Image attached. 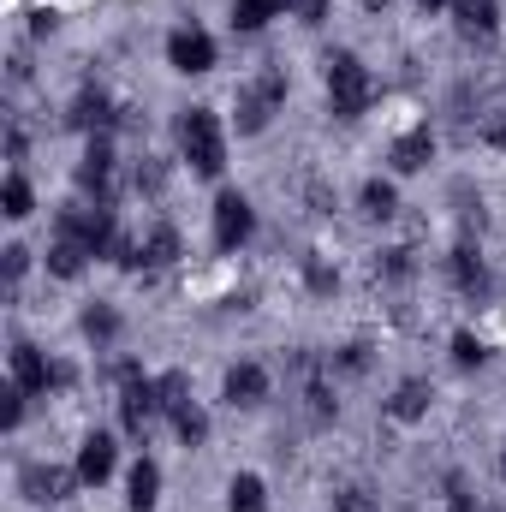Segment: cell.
<instances>
[{"label":"cell","instance_id":"obj_26","mask_svg":"<svg viewBox=\"0 0 506 512\" xmlns=\"http://www.w3.org/2000/svg\"><path fill=\"white\" fill-rule=\"evenodd\" d=\"M292 18L298 24H322L328 18V0H292Z\"/></svg>","mask_w":506,"mask_h":512},{"label":"cell","instance_id":"obj_18","mask_svg":"<svg viewBox=\"0 0 506 512\" xmlns=\"http://www.w3.org/2000/svg\"><path fill=\"white\" fill-rule=\"evenodd\" d=\"M84 334L108 346V340L120 334V310H114V304H90V310H84Z\"/></svg>","mask_w":506,"mask_h":512},{"label":"cell","instance_id":"obj_4","mask_svg":"<svg viewBox=\"0 0 506 512\" xmlns=\"http://www.w3.org/2000/svg\"><path fill=\"white\" fill-rule=\"evenodd\" d=\"M256 227V209L245 191H221L215 197V251H239L245 239H251Z\"/></svg>","mask_w":506,"mask_h":512},{"label":"cell","instance_id":"obj_17","mask_svg":"<svg viewBox=\"0 0 506 512\" xmlns=\"http://www.w3.org/2000/svg\"><path fill=\"white\" fill-rule=\"evenodd\" d=\"M227 512H268V495H262V477H233V489H227Z\"/></svg>","mask_w":506,"mask_h":512},{"label":"cell","instance_id":"obj_13","mask_svg":"<svg viewBox=\"0 0 506 512\" xmlns=\"http://www.w3.org/2000/svg\"><path fill=\"white\" fill-rule=\"evenodd\" d=\"M292 0H233V30H262L268 18H286Z\"/></svg>","mask_w":506,"mask_h":512},{"label":"cell","instance_id":"obj_22","mask_svg":"<svg viewBox=\"0 0 506 512\" xmlns=\"http://www.w3.org/2000/svg\"><path fill=\"white\" fill-rule=\"evenodd\" d=\"M483 358H489V352H483V340H477V334H465V328H459V334H453V364H459V370H477V364H483Z\"/></svg>","mask_w":506,"mask_h":512},{"label":"cell","instance_id":"obj_8","mask_svg":"<svg viewBox=\"0 0 506 512\" xmlns=\"http://www.w3.org/2000/svg\"><path fill=\"white\" fill-rule=\"evenodd\" d=\"M268 120H274V102H268L256 84H245V90L233 96V126L245 131V137H256V131L268 126Z\"/></svg>","mask_w":506,"mask_h":512},{"label":"cell","instance_id":"obj_28","mask_svg":"<svg viewBox=\"0 0 506 512\" xmlns=\"http://www.w3.org/2000/svg\"><path fill=\"white\" fill-rule=\"evenodd\" d=\"M24 268H30V251H24V245H12V251H6V280H18Z\"/></svg>","mask_w":506,"mask_h":512},{"label":"cell","instance_id":"obj_29","mask_svg":"<svg viewBox=\"0 0 506 512\" xmlns=\"http://www.w3.org/2000/svg\"><path fill=\"white\" fill-rule=\"evenodd\" d=\"M381 268H387L393 280H405V274H411V251H387V262H381Z\"/></svg>","mask_w":506,"mask_h":512},{"label":"cell","instance_id":"obj_15","mask_svg":"<svg viewBox=\"0 0 506 512\" xmlns=\"http://www.w3.org/2000/svg\"><path fill=\"white\" fill-rule=\"evenodd\" d=\"M84 262H90V251L72 245V239H54V245H48V274H60V280H78Z\"/></svg>","mask_w":506,"mask_h":512},{"label":"cell","instance_id":"obj_21","mask_svg":"<svg viewBox=\"0 0 506 512\" xmlns=\"http://www.w3.org/2000/svg\"><path fill=\"white\" fill-rule=\"evenodd\" d=\"M155 393H161V411H185V405H191V376H179V370H173V376H161V382H155Z\"/></svg>","mask_w":506,"mask_h":512},{"label":"cell","instance_id":"obj_20","mask_svg":"<svg viewBox=\"0 0 506 512\" xmlns=\"http://www.w3.org/2000/svg\"><path fill=\"white\" fill-rule=\"evenodd\" d=\"M173 429H179V441H185V447H203V441H209V417H203L197 405L173 411Z\"/></svg>","mask_w":506,"mask_h":512},{"label":"cell","instance_id":"obj_19","mask_svg":"<svg viewBox=\"0 0 506 512\" xmlns=\"http://www.w3.org/2000/svg\"><path fill=\"white\" fill-rule=\"evenodd\" d=\"M364 215H376V221L399 215V191H393L387 179H370V185H364Z\"/></svg>","mask_w":506,"mask_h":512},{"label":"cell","instance_id":"obj_2","mask_svg":"<svg viewBox=\"0 0 506 512\" xmlns=\"http://www.w3.org/2000/svg\"><path fill=\"white\" fill-rule=\"evenodd\" d=\"M179 149H185V161H191L203 179H215V173L227 167V137H221L215 108H191V114H185V126H179Z\"/></svg>","mask_w":506,"mask_h":512},{"label":"cell","instance_id":"obj_30","mask_svg":"<svg viewBox=\"0 0 506 512\" xmlns=\"http://www.w3.org/2000/svg\"><path fill=\"white\" fill-rule=\"evenodd\" d=\"M417 6H423V12H441V6H447V0H417Z\"/></svg>","mask_w":506,"mask_h":512},{"label":"cell","instance_id":"obj_5","mask_svg":"<svg viewBox=\"0 0 506 512\" xmlns=\"http://www.w3.org/2000/svg\"><path fill=\"white\" fill-rule=\"evenodd\" d=\"M262 399H268V370H262V364H251V358H245V364H233V370H227V405L256 411Z\"/></svg>","mask_w":506,"mask_h":512},{"label":"cell","instance_id":"obj_24","mask_svg":"<svg viewBox=\"0 0 506 512\" xmlns=\"http://www.w3.org/2000/svg\"><path fill=\"white\" fill-rule=\"evenodd\" d=\"M304 286H310L316 298H328L340 280H334V268H328V262H304Z\"/></svg>","mask_w":506,"mask_h":512},{"label":"cell","instance_id":"obj_1","mask_svg":"<svg viewBox=\"0 0 506 512\" xmlns=\"http://www.w3.org/2000/svg\"><path fill=\"white\" fill-rule=\"evenodd\" d=\"M328 102H334V120H364L370 102H376V78L358 54H334L328 60Z\"/></svg>","mask_w":506,"mask_h":512},{"label":"cell","instance_id":"obj_27","mask_svg":"<svg viewBox=\"0 0 506 512\" xmlns=\"http://www.w3.org/2000/svg\"><path fill=\"white\" fill-rule=\"evenodd\" d=\"M334 512H376V501L364 489H346V495H334Z\"/></svg>","mask_w":506,"mask_h":512},{"label":"cell","instance_id":"obj_10","mask_svg":"<svg viewBox=\"0 0 506 512\" xmlns=\"http://www.w3.org/2000/svg\"><path fill=\"white\" fill-rule=\"evenodd\" d=\"M387 161H393L399 173H423V167L435 161V137H429V131H405V137L393 143V155H387Z\"/></svg>","mask_w":506,"mask_h":512},{"label":"cell","instance_id":"obj_3","mask_svg":"<svg viewBox=\"0 0 506 512\" xmlns=\"http://www.w3.org/2000/svg\"><path fill=\"white\" fill-rule=\"evenodd\" d=\"M167 66H173V72H185V78L215 72V36H209V30H197V24L173 30V36H167Z\"/></svg>","mask_w":506,"mask_h":512},{"label":"cell","instance_id":"obj_7","mask_svg":"<svg viewBox=\"0 0 506 512\" xmlns=\"http://www.w3.org/2000/svg\"><path fill=\"white\" fill-rule=\"evenodd\" d=\"M78 477H84L90 489H102V483L114 477V435H84V447H78Z\"/></svg>","mask_w":506,"mask_h":512},{"label":"cell","instance_id":"obj_14","mask_svg":"<svg viewBox=\"0 0 506 512\" xmlns=\"http://www.w3.org/2000/svg\"><path fill=\"white\" fill-rule=\"evenodd\" d=\"M179 227H155L149 239H143V268H173L179 262Z\"/></svg>","mask_w":506,"mask_h":512},{"label":"cell","instance_id":"obj_23","mask_svg":"<svg viewBox=\"0 0 506 512\" xmlns=\"http://www.w3.org/2000/svg\"><path fill=\"white\" fill-rule=\"evenodd\" d=\"M304 399H310V411H316V417H334V387L322 382L316 370H310V382H304Z\"/></svg>","mask_w":506,"mask_h":512},{"label":"cell","instance_id":"obj_11","mask_svg":"<svg viewBox=\"0 0 506 512\" xmlns=\"http://www.w3.org/2000/svg\"><path fill=\"white\" fill-rule=\"evenodd\" d=\"M126 489H131V512H155V501H161V465L155 459H137Z\"/></svg>","mask_w":506,"mask_h":512},{"label":"cell","instance_id":"obj_31","mask_svg":"<svg viewBox=\"0 0 506 512\" xmlns=\"http://www.w3.org/2000/svg\"><path fill=\"white\" fill-rule=\"evenodd\" d=\"M364 6H370V12H387V0H364Z\"/></svg>","mask_w":506,"mask_h":512},{"label":"cell","instance_id":"obj_12","mask_svg":"<svg viewBox=\"0 0 506 512\" xmlns=\"http://www.w3.org/2000/svg\"><path fill=\"white\" fill-rule=\"evenodd\" d=\"M453 18H459L471 36H495V30H501V0H453Z\"/></svg>","mask_w":506,"mask_h":512},{"label":"cell","instance_id":"obj_9","mask_svg":"<svg viewBox=\"0 0 506 512\" xmlns=\"http://www.w3.org/2000/svg\"><path fill=\"white\" fill-rule=\"evenodd\" d=\"M429 382H399L393 387V399H387V417L393 423H417V417H429Z\"/></svg>","mask_w":506,"mask_h":512},{"label":"cell","instance_id":"obj_16","mask_svg":"<svg viewBox=\"0 0 506 512\" xmlns=\"http://www.w3.org/2000/svg\"><path fill=\"white\" fill-rule=\"evenodd\" d=\"M0 209H6V221H24V215L36 209V197H30V179H24V173H6V185H0Z\"/></svg>","mask_w":506,"mask_h":512},{"label":"cell","instance_id":"obj_6","mask_svg":"<svg viewBox=\"0 0 506 512\" xmlns=\"http://www.w3.org/2000/svg\"><path fill=\"white\" fill-rule=\"evenodd\" d=\"M12 382L24 387V393H48V387H54V364H48L30 340H18V346H12Z\"/></svg>","mask_w":506,"mask_h":512},{"label":"cell","instance_id":"obj_25","mask_svg":"<svg viewBox=\"0 0 506 512\" xmlns=\"http://www.w3.org/2000/svg\"><path fill=\"white\" fill-rule=\"evenodd\" d=\"M447 512H495V507H477V495L459 477H447Z\"/></svg>","mask_w":506,"mask_h":512}]
</instances>
